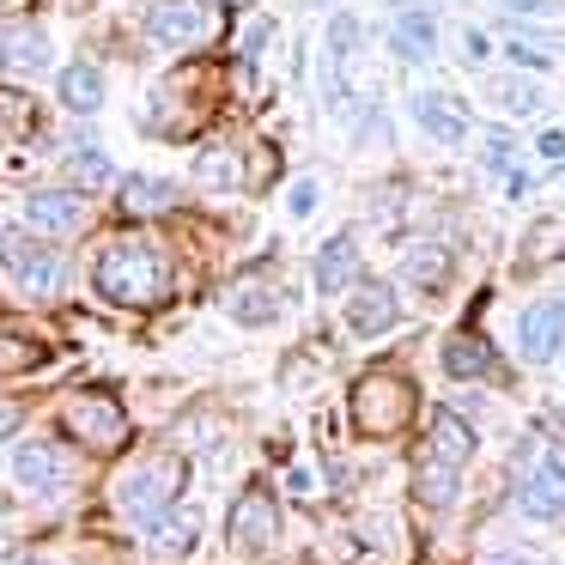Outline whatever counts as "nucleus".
Returning <instances> with one entry per match:
<instances>
[{"instance_id": "f257e3e1", "label": "nucleus", "mask_w": 565, "mask_h": 565, "mask_svg": "<svg viewBox=\"0 0 565 565\" xmlns=\"http://www.w3.org/2000/svg\"><path fill=\"white\" fill-rule=\"evenodd\" d=\"M92 280H98V292L110 298V305H128V310H147V305H159V298L171 292L164 256L152 244H135V237H122V244L104 249L98 268H92Z\"/></svg>"}, {"instance_id": "f03ea898", "label": "nucleus", "mask_w": 565, "mask_h": 565, "mask_svg": "<svg viewBox=\"0 0 565 565\" xmlns=\"http://www.w3.org/2000/svg\"><path fill=\"white\" fill-rule=\"evenodd\" d=\"M110 499L128 523L152 529L159 516H171L177 499H183V456H140V462H128L122 475H116Z\"/></svg>"}, {"instance_id": "7ed1b4c3", "label": "nucleus", "mask_w": 565, "mask_h": 565, "mask_svg": "<svg viewBox=\"0 0 565 565\" xmlns=\"http://www.w3.org/2000/svg\"><path fill=\"white\" fill-rule=\"evenodd\" d=\"M414 383L395 377V371H371V377L353 383V426L365 431V438H402L407 426H414Z\"/></svg>"}, {"instance_id": "20e7f679", "label": "nucleus", "mask_w": 565, "mask_h": 565, "mask_svg": "<svg viewBox=\"0 0 565 565\" xmlns=\"http://www.w3.org/2000/svg\"><path fill=\"white\" fill-rule=\"evenodd\" d=\"M62 426H67V438H79L86 450H122L128 444L122 402H116V395H98V390L74 395V402L62 407Z\"/></svg>"}, {"instance_id": "39448f33", "label": "nucleus", "mask_w": 565, "mask_h": 565, "mask_svg": "<svg viewBox=\"0 0 565 565\" xmlns=\"http://www.w3.org/2000/svg\"><path fill=\"white\" fill-rule=\"evenodd\" d=\"M225 535H232L237 559L268 553L274 541H280V504H274V492L268 487H244V492H237L232 516H225Z\"/></svg>"}, {"instance_id": "423d86ee", "label": "nucleus", "mask_w": 565, "mask_h": 565, "mask_svg": "<svg viewBox=\"0 0 565 565\" xmlns=\"http://www.w3.org/2000/svg\"><path fill=\"white\" fill-rule=\"evenodd\" d=\"M559 347H565V298H541V305H529L516 317V353L529 365H547Z\"/></svg>"}, {"instance_id": "0eeeda50", "label": "nucleus", "mask_w": 565, "mask_h": 565, "mask_svg": "<svg viewBox=\"0 0 565 565\" xmlns=\"http://www.w3.org/2000/svg\"><path fill=\"white\" fill-rule=\"evenodd\" d=\"M147 31H152V43H164V50H195V43L213 31V13L201 7V0H164V7H152Z\"/></svg>"}, {"instance_id": "6e6552de", "label": "nucleus", "mask_w": 565, "mask_h": 565, "mask_svg": "<svg viewBox=\"0 0 565 565\" xmlns=\"http://www.w3.org/2000/svg\"><path fill=\"white\" fill-rule=\"evenodd\" d=\"M468 456H475V426H468L456 407H438V414H431V431H426V462H444V468L462 475Z\"/></svg>"}, {"instance_id": "1a4fd4ad", "label": "nucleus", "mask_w": 565, "mask_h": 565, "mask_svg": "<svg viewBox=\"0 0 565 565\" xmlns=\"http://www.w3.org/2000/svg\"><path fill=\"white\" fill-rule=\"evenodd\" d=\"M25 220H31V232L67 237L86 220V201H79L74 189H38V195H25Z\"/></svg>"}, {"instance_id": "9d476101", "label": "nucleus", "mask_w": 565, "mask_h": 565, "mask_svg": "<svg viewBox=\"0 0 565 565\" xmlns=\"http://www.w3.org/2000/svg\"><path fill=\"white\" fill-rule=\"evenodd\" d=\"M395 317H402V305H395V286H383V280L353 286V305H347L353 334H365V341H371V334H390Z\"/></svg>"}, {"instance_id": "9b49d317", "label": "nucleus", "mask_w": 565, "mask_h": 565, "mask_svg": "<svg viewBox=\"0 0 565 565\" xmlns=\"http://www.w3.org/2000/svg\"><path fill=\"white\" fill-rule=\"evenodd\" d=\"M13 475H19V487H31V492H62L67 487V456L55 450V444H19Z\"/></svg>"}, {"instance_id": "f8f14e48", "label": "nucleus", "mask_w": 565, "mask_h": 565, "mask_svg": "<svg viewBox=\"0 0 565 565\" xmlns=\"http://www.w3.org/2000/svg\"><path fill=\"white\" fill-rule=\"evenodd\" d=\"M390 50L402 55V62H431L438 55V19L426 13V7H402L390 25Z\"/></svg>"}, {"instance_id": "ddd939ff", "label": "nucleus", "mask_w": 565, "mask_h": 565, "mask_svg": "<svg viewBox=\"0 0 565 565\" xmlns=\"http://www.w3.org/2000/svg\"><path fill=\"white\" fill-rule=\"evenodd\" d=\"M225 310H232L237 322H249V329H262V322L280 317V292H274L268 280H256V274H244V280L225 286Z\"/></svg>"}, {"instance_id": "4468645a", "label": "nucleus", "mask_w": 565, "mask_h": 565, "mask_svg": "<svg viewBox=\"0 0 565 565\" xmlns=\"http://www.w3.org/2000/svg\"><path fill=\"white\" fill-rule=\"evenodd\" d=\"M359 274V237L353 232H334L329 244L317 249V292H347Z\"/></svg>"}, {"instance_id": "2eb2a0df", "label": "nucleus", "mask_w": 565, "mask_h": 565, "mask_svg": "<svg viewBox=\"0 0 565 565\" xmlns=\"http://www.w3.org/2000/svg\"><path fill=\"white\" fill-rule=\"evenodd\" d=\"M414 122L426 128L431 140H444V147H456V140H468V116L456 110L444 92H419L414 98Z\"/></svg>"}, {"instance_id": "dca6fc26", "label": "nucleus", "mask_w": 565, "mask_h": 565, "mask_svg": "<svg viewBox=\"0 0 565 565\" xmlns=\"http://www.w3.org/2000/svg\"><path fill=\"white\" fill-rule=\"evenodd\" d=\"M444 371H450V377H487V371H492V347H487V334L456 329L450 341H444Z\"/></svg>"}, {"instance_id": "f3484780", "label": "nucleus", "mask_w": 565, "mask_h": 565, "mask_svg": "<svg viewBox=\"0 0 565 565\" xmlns=\"http://www.w3.org/2000/svg\"><path fill=\"white\" fill-rule=\"evenodd\" d=\"M516 511L535 516V523H553V516H565V487L553 475H523V487H516Z\"/></svg>"}, {"instance_id": "a211bd4d", "label": "nucleus", "mask_w": 565, "mask_h": 565, "mask_svg": "<svg viewBox=\"0 0 565 565\" xmlns=\"http://www.w3.org/2000/svg\"><path fill=\"white\" fill-rule=\"evenodd\" d=\"M62 104L74 116H92L104 104V74L92 62H74V67H62Z\"/></svg>"}, {"instance_id": "6ab92c4d", "label": "nucleus", "mask_w": 565, "mask_h": 565, "mask_svg": "<svg viewBox=\"0 0 565 565\" xmlns=\"http://www.w3.org/2000/svg\"><path fill=\"white\" fill-rule=\"evenodd\" d=\"M122 213H135V220H147V213H164L177 201V189L164 183V177H122Z\"/></svg>"}, {"instance_id": "aec40b11", "label": "nucleus", "mask_w": 565, "mask_h": 565, "mask_svg": "<svg viewBox=\"0 0 565 565\" xmlns=\"http://www.w3.org/2000/svg\"><path fill=\"white\" fill-rule=\"evenodd\" d=\"M19 286H25L31 298H55V292L67 286V262L55 256V249H38V256L19 268Z\"/></svg>"}, {"instance_id": "412c9836", "label": "nucleus", "mask_w": 565, "mask_h": 565, "mask_svg": "<svg viewBox=\"0 0 565 565\" xmlns=\"http://www.w3.org/2000/svg\"><path fill=\"white\" fill-rule=\"evenodd\" d=\"M195 535H201L195 511H183V516H159V523H152V553H159V559H183V553L195 547Z\"/></svg>"}, {"instance_id": "4be33fe9", "label": "nucleus", "mask_w": 565, "mask_h": 565, "mask_svg": "<svg viewBox=\"0 0 565 565\" xmlns=\"http://www.w3.org/2000/svg\"><path fill=\"white\" fill-rule=\"evenodd\" d=\"M0 62L19 67V74H43L50 67V38L43 31H13V38L0 43Z\"/></svg>"}, {"instance_id": "5701e85b", "label": "nucleus", "mask_w": 565, "mask_h": 565, "mask_svg": "<svg viewBox=\"0 0 565 565\" xmlns=\"http://www.w3.org/2000/svg\"><path fill=\"white\" fill-rule=\"evenodd\" d=\"M402 274H407L414 286H426V292H431V286H444V274H450V256H444L438 244H419V249H407Z\"/></svg>"}, {"instance_id": "b1692460", "label": "nucleus", "mask_w": 565, "mask_h": 565, "mask_svg": "<svg viewBox=\"0 0 565 565\" xmlns=\"http://www.w3.org/2000/svg\"><path fill=\"white\" fill-rule=\"evenodd\" d=\"M456 480H462L456 468L426 462V456H419V468H414V492H419L426 504H450V499H456Z\"/></svg>"}, {"instance_id": "393cba45", "label": "nucleus", "mask_w": 565, "mask_h": 565, "mask_svg": "<svg viewBox=\"0 0 565 565\" xmlns=\"http://www.w3.org/2000/svg\"><path fill=\"white\" fill-rule=\"evenodd\" d=\"M492 104H499L504 116H535L541 110V86L535 79H499V86H492Z\"/></svg>"}, {"instance_id": "a878e982", "label": "nucleus", "mask_w": 565, "mask_h": 565, "mask_svg": "<svg viewBox=\"0 0 565 565\" xmlns=\"http://www.w3.org/2000/svg\"><path fill=\"white\" fill-rule=\"evenodd\" d=\"M195 177H201L207 189H237V152H232V147H207V152L195 159Z\"/></svg>"}, {"instance_id": "bb28decb", "label": "nucleus", "mask_w": 565, "mask_h": 565, "mask_svg": "<svg viewBox=\"0 0 565 565\" xmlns=\"http://www.w3.org/2000/svg\"><path fill=\"white\" fill-rule=\"evenodd\" d=\"M67 171H74V183H79V189H110V183H116L110 159H104L98 147H79V152H74V164H67Z\"/></svg>"}, {"instance_id": "cd10ccee", "label": "nucleus", "mask_w": 565, "mask_h": 565, "mask_svg": "<svg viewBox=\"0 0 565 565\" xmlns=\"http://www.w3.org/2000/svg\"><path fill=\"white\" fill-rule=\"evenodd\" d=\"M31 256H38V244H25V232H13V225H0V262L19 274Z\"/></svg>"}, {"instance_id": "c85d7f7f", "label": "nucleus", "mask_w": 565, "mask_h": 565, "mask_svg": "<svg viewBox=\"0 0 565 565\" xmlns=\"http://www.w3.org/2000/svg\"><path fill=\"white\" fill-rule=\"evenodd\" d=\"M480 164H487V171H516L511 135H487V147H480Z\"/></svg>"}, {"instance_id": "c756f323", "label": "nucleus", "mask_w": 565, "mask_h": 565, "mask_svg": "<svg viewBox=\"0 0 565 565\" xmlns=\"http://www.w3.org/2000/svg\"><path fill=\"white\" fill-rule=\"evenodd\" d=\"M353 43H359V19H353V13H334V25H329V50L347 62V55H353Z\"/></svg>"}, {"instance_id": "7c9ffc66", "label": "nucleus", "mask_w": 565, "mask_h": 565, "mask_svg": "<svg viewBox=\"0 0 565 565\" xmlns=\"http://www.w3.org/2000/svg\"><path fill=\"white\" fill-rule=\"evenodd\" d=\"M38 347L31 341H13V334H0V365H13V371H25V365H38Z\"/></svg>"}, {"instance_id": "2f4dec72", "label": "nucleus", "mask_w": 565, "mask_h": 565, "mask_svg": "<svg viewBox=\"0 0 565 565\" xmlns=\"http://www.w3.org/2000/svg\"><path fill=\"white\" fill-rule=\"evenodd\" d=\"M353 553H359V547H353V535H329L317 553H310V565H347Z\"/></svg>"}, {"instance_id": "473e14b6", "label": "nucleus", "mask_w": 565, "mask_h": 565, "mask_svg": "<svg viewBox=\"0 0 565 565\" xmlns=\"http://www.w3.org/2000/svg\"><path fill=\"white\" fill-rule=\"evenodd\" d=\"M317 195H322V189H317V177H298V183H292V195H286V213H292V220H305V213L317 207Z\"/></svg>"}, {"instance_id": "72a5a7b5", "label": "nucleus", "mask_w": 565, "mask_h": 565, "mask_svg": "<svg viewBox=\"0 0 565 565\" xmlns=\"http://www.w3.org/2000/svg\"><path fill=\"white\" fill-rule=\"evenodd\" d=\"M499 7H504L511 19H535V13H559L565 0H499Z\"/></svg>"}, {"instance_id": "f704fd0d", "label": "nucleus", "mask_w": 565, "mask_h": 565, "mask_svg": "<svg viewBox=\"0 0 565 565\" xmlns=\"http://www.w3.org/2000/svg\"><path fill=\"white\" fill-rule=\"evenodd\" d=\"M504 55H511V62H523V67H547V62H553V55L541 50V43H511Z\"/></svg>"}, {"instance_id": "c9c22d12", "label": "nucleus", "mask_w": 565, "mask_h": 565, "mask_svg": "<svg viewBox=\"0 0 565 565\" xmlns=\"http://www.w3.org/2000/svg\"><path fill=\"white\" fill-rule=\"evenodd\" d=\"M487 55H492V43L480 38V31H462V62L475 67V62H487Z\"/></svg>"}, {"instance_id": "e433bc0d", "label": "nucleus", "mask_w": 565, "mask_h": 565, "mask_svg": "<svg viewBox=\"0 0 565 565\" xmlns=\"http://www.w3.org/2000/svg\"><path fill=\"white\" fill-rule=\"evenodd\" d=\"M262 43H268V19H256V25L244 31V62H256V55H262Z\"/></svg>"}, {"instance_id": "4c0bfd02", "label": "nucleus", "mask_w": 565, "mask_h": 565, "mask_svg": "<svg viewBox=\"0 0 565 565\" xmlns=\"http://www.w3.org/2000/svg\"><path fill=\"white\" fill-rule=\"evenodd\" d=\"M535 152H541V159H553V164H559V159H565V135H559V128H547V135L535 140Z\"/></svg>"}, {"instance_id": "58836bf2", "label": "nucleus", "mask_w": 565, "mask_h": 565, "mask_svg": "<svg viewBox=\"0 0 565 565\" xmlns=\"http://www.w3.org/2000/svg\"><path fill=\"white\" fill-rule=\"evenodd\" d=\"M19 419H25V414H19V402H0V438H13Z\"/></svg>"}, {"instance_id": "ea45409f", "label": "nucleus", "mask_w": 565, "mask_h": 565, "mask_svg": "<svg viewBox=\"0 0 565 565\" xmlns=\"http://www.w3.org/2000/svg\"><path fill=\"white\" fill-rule=\"evenodd\" d=\"M504 189H511V195H529V171H504Z\"/></svg>"}, {"instance_id": "a19ab883", "label": "nucleus", "mask_w": 565, "mask_h": 565, "mask_svg": "<svg viewBox=\"0 0 565 565\" xmlns=\"http://www.w3.org/2000/svg\"><path fill=\"white\" fill-rule=\"evenodd\" d=\"M0 565H19V547H13V541H0Z\"/></svg>"}, {"instance_id": "79ce46f5", "label": "nucleus", "mask_w": 565, "mask_h": 565, "mask_svg": "<svg viewBox=\"0 0 565 565\" xmlns=\"http://www.w3.org/2000/svg\"><path fill=\"white\" fill-rule=\"evenodd\" d=\"M492 565H523V553H516V559H511V553H499V559H492Z\"/></svg>"}, {"instance_id": "37998d69", "label": "nucleus", "mask_w": 565, "mask_h": 565, "mask_svg": "<svg viewBox=\"0 0 565 565\" xmlns=\"http://www.w3.org/2000/svg\"><path fill=\"white\" fill-rule=\"evenodd\" d=\"M25 565H55V559H25Z\"/></svg>"}]
</instances>
